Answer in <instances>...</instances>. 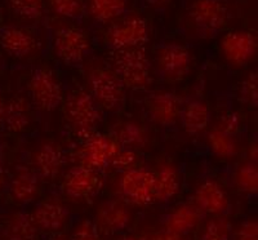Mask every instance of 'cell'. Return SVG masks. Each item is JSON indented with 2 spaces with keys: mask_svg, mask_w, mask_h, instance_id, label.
<instances>
[{
  "mask_svg": "<svg viewBox=\"0 0 258 240\" xmlns=\"http://www.w3.org/2000/svg\"><path fill=\"white\" fill-rule=\"evenodd\" d=\"M151 66L144 48L115 50L114 71L125 88L145 89L151 84Z\"/></svg>",
  "mask_w": 258,
  "mask_h": 240,
  "instance_id": "1",
  "label": "cell"
},
{
  "mask_svg": "<svg viewBox=\"0 0 258 240\" xmlns=\"http://www.w3.org/2000/svg\"><path fill=\"white\" fill-rule=\"evenodd\" d=\"M64 116L73 132L83 141L93 133L101 122V112L96 101L85 92L70 94L64 103Z\"/></svg>",
  "mask_w": 258,
  "mask_h": 240,
  "instance_id": "2",
  "label": "cell"
},
{
  "mask_svg": "<svg viewBox=\"0 0 258 240\" xmlns=\"http://www.w3.org/2000/svg\"><path fill=\"white\" fill-rule=\"evenodd\" d=\"M91 96L98 106L117 111L125 102V87L114 70L105 66L92 69L88 76Z\"/></svg>",
  "mask_w": 258,
  "mask_h": 240,
  "instance_id": "3",
  "label": "cell"
},
{
  "mask_svg": "<svg viewBox=\"0 0 258 240\" xmlns=\"http://www.w3.org/2000/svg\"><path fill=\"white\" fill-rule=\"evenodd\" d=\"M187 16L200 35L213 36L227 24L229 9L222 0H192Z\"/></svg>",
  "mask_w": 258,
  "mask_h": 240,
  "instance_id": "4",
  "label": "cell"
},
{
  "mask_svg": "<svg viewBox=\"0 0 258 240\" xmlns=\"http://www.w3.org/2000/svg\"><path fill=\"white\" fill-rule=\"evenodd\" d=\"M53 50L63 64L78 65L88 56L91 43L82 30L64 25L53 32Z\"/></svg>",
  "mask_w": 258,
  "mask_h": 240,
  "instance_id": "5",
  "label": "cell"
},
{
  "mask_svg": "<svg viewBox=\"0 0 258 240\" xmlns=\"http://www.w3.org/2000/svg\"><path fill=\"white\" fill-rule=\"evenodd\" d=\"M32 102L43 111H53L63 100L62 85L49 69L40 68L32 73L29 82Z\"/></svg>",
  "mask_w": 258,
  "mask_h": 240,
  "instance_id": "6",
  "label": "cell"
},
{
  "mask_svg": "<svg viewBox=\"0 0 258 240\" xmlns=\"http://www.w3.org/2000/svg\"><path fill=\"white\" fill-rule=\"evenodd\" d=\"M107 44L114 50L142 48L149 40V26L142 16L129 15L110 29Z\"/></svg>",
  "mask_w": 258,
  "mask_h": 240,
  "instance_id": "7",
  "label": "cell"
},
{
  "mask_svg": "<svg viewBox=\"0 0 258 240\" xmlns=\"http://www.w3.org/2000/svg\"><path fill=\"white\" fill-rule=\"evenodd\" d=\"M119 190L124 199L131 204H151L155 200L154 172L145 168H133L123 172L119 181Z\"/></svg>",
  "mask_w": 258,
  "mask_h": 240,
  "instance_id": "8",
  "label": "cell"
},
{
  "mask_svg": "<svg viewBox=\"0 0 258 240\" xmlns=\"http://www.w3.org/2000/svg\"><path fill=\"white\" fill-rule=\"evenodd\" d=\"M156 62L160 75L167 83H179L185 80L191 70V53L185 45L167 43L156 52Z\"/></svg>",
  "mask_w": 258,
  "mask_h": 240,
  "instance_id": "9",
  "label": "cell"
},
{
  "mask_svg": "<svg viewBox=\"0 0 258 240\" xmlns=\"http://www.w3.org/2000/svg\"><path fill=\"white\" fill-rule=\"evenodd\" d=\"M120 149L121 146L112 136L93 133L83 141L79 150L80 165L100 172L111 164V160Z\"/></svg>",
  "mask_w": 258,
  "mask_h": 240,
  "instance_id": "10",
  "label": "cell"
},
{
  "mask_svg": "<svg viewBox=\"0 0 258 240\" xmlns=\"http://www.w3.org/2000/svg\"><path fill=\"white\" fill-rule=\"evenodd\" d=\"M61 188L70 199L88 200L94 198L103 188V178L98 170L79 164L66 173Z\"/></svg>",
  "mask_w": 258,
  "mask_h": 240,
  "instance_id": "11",
  "label": "cell"
},
{
  "mask_svg": "<svg viewBox=\"0 0 258 240\" xmlns=\"http://www.w3.org/2000/svg\"><path fill=\"white\" fill-rule=\"evenodd\" d=\"M221 50L226 61L232 66L241 68L249 64L257 52V39L249 31L235 30L223 36Z\"/></svg>",
  "mask_w": 258,
  "mask_h": 240,
  "instance_id": "12",
  "label": "cell"
},
{
  "mask_svg": "<svg viewBox=\"0 0 258 240\" xmlns=\"http://www.w3.org/2000/svg\"><path fill=\"white\" fill-rule=\"evenodd\" d=\"M132 221V212L120 200L102 202L96 211L94 221L101 234L112 235L123 231Z\"/></svg>",
  "mask_w": 258,
  "mask_h": 240,
  "instance_id": "13",
  "label": "cell"
},
{
  "mask_svg": "<svg viewBox=\"0 0 258 240\" xmlns=\"http://www.w3.org/2000/svg\"><path fill=\"white\" fill-rule=\"evenodd\" d=\"M36 227L49 232H57L69 220V209L58 198H47L36 205L30 214Z\"/></svg>",
  "mask_w": 258,
  "mask_h": 240,
  "instance_id": "14",
  "label": "cell"
},
{
  "mask_svg": "<svg viewBox=\"0 0 258 240\" xmlns=\"http://www.w3.org/2000/svg\"><path fill=\"white\" fill-rule=\"evenodd\" d=\"M0 45L16 58H26L38 50L39 41L34 34L22 27L4 26L0 29Z\"/></svg>",
  "mask_w": 258,
  "mask_h": 240,
  "instance_id": "15",
  "label": "cell"
},
{
  "mask_svg": "<svg viewBox=\"0 0 258 240\" xmlns=\"http://www.w3.org/2000/svg\"><path fill=\"white\" fill-rule=\"evenodd\" d=\"M147 112L154 123L160 127H170L177 123L181 115L179 97L170 92H158L147 98Z\"/></svg>",
  "mask_w": 258,
  "mask_h": 240,
  "instance_id": "16",
  "label": "cell"
},
{
  "mask_svg": "<svg viewBox=\"0 0 258 240\" xmlns=\"http://www.w3.org/2000/svg\"><path fill=\"white\" fill-rule=\"evenodd\" d=\"M195 205L200 212L223 214L229 208V198L225 189L214 179H206L195 191Z\"/></svg>",
  "mask_w": 258,
  "mask_h": 240,
  "instance_id": "17",
  "label": "cell"
},
{
  "mask_svg": "<svg viewBox=\"0 0 258 240\" xmlns=\"http://www.w3.org/2000/svg\"><path fill=\"white\" fill-rule=\"evenodd\" d=\"M35 172L44 179H54L63 167V150L53 141H45L34 155Z\"/></svg>",
  "mask_w": 258,
  "mask_h": 240,
  "instance_id": "18",
  "label": "cell"
},
{
  "mask_svg": "<svg viewBox=\"0 0 258 240\" xmlns=\"http://www.w3.org/2000/svg\"><path fill=\"white\" fill-rule=\"evenodd\" d=\"M11 195L20 204H29L36 199L40 191L39 176L27 167H20L11 181Z\"/></svg>",
  "mask_w": 258,
  "mask_h": 240,
  "instance_id": "19",
  "label": "cell"
},
{
  "mask_svg": "<svg viewBox=\"0 0 258 240\" xmlns=\"http://www.w3.org/2000/svg\"><path fill=\"white\" fill-rule=\"evenodd\" d=\"M155 179V200L169 202L178 194L181 188L178 169L172 163H161L154 173Z\"/></svg>",
  "mask_w": 258,
  "mask_h": 240,
  "instance_id": "20",
  "label": "cell"
},
{
  "mask_svg": "<svg viewBox=\"0 0 258 240\" xmlns=\"http://www.w3.org/2000/svg\"><path fill=\"white\" fill-rule=\"evenodd\" d=\"M0 120L4 128L9 132L18 133L27 128L30 123V105L24 97H13L6 105L0 114Z\"/></svg>",
  "mask_w": 258,
  "mask_h": 240,
  "instance_id": "21",
  "label": "cell"
},
{
  "mask_svg": "<svg viewBox=\"0 0 258 240\" xmlns=\"http://www.w3.org/2000/svg\"><path fill=\"white\" fill-rule=\"evenodd\" d=\"M112 137L120 146L129 150H142L149 144V132L142 124L126 120L112 128Z\"/></svg>",
  "mask_w": 258,
  "mask_h": 240,
  "instance_id": "22",
  "label": "cell"
},
{
  "mask_svg": "<svg viewBox=\"0 0 258 240\" xmlns=\"http://www.w3.org/2000/svg\"><path fill=\"white\" fill-rule=\"evenodd\" d=\"M202 218V212L197 205L182 204L168 214L165 220V231L183 235L197 227Z\"/></svg>",
  "mask_w": 258,
  "mask_h": 240,
  "instance_id": "23",
  "label": "cell"
},
{
  "mask_svg": "<svg viewBox=\"0 0 258 240\" xmlns=\"http://www.w3.org/2000/svg\"><path fill=\"white\" fill-rule=\"evenodd\" d=\"M181 122L183 129L191 136H197L206 131L209 124V108L203 101H191L181 110Z\"/></svg>",
  "mask_w": 258,
  "mask_h": 240,
  "instance_id": "24",
  "label": "cell"
},
{
  "mask_svg": "<svg viewBox=\"0 0 258 240\" xmlns=\"http://www.w3.org/2000/svg\"><path fill=\"white\" fill-rule=\"evenodd\" d=\"M36 226L31 216L25 212L9 217L4 227V240H36Z\"/></svg>",
  "mask_w": 258,
  "mask_h": 240,
  "instance_id": "25",
  "label": "cell"
},
{
  "mask_svg": "<svg viewBox=\"0 0 258 240\" xmlns=\"http://www.w3.org/2000/svg\"><path fill=\"white\" fill-rule=\"evenodd\" d=\"M128 0H87L92 17L100 24H109L120 17L126 9Z\"/></svg>",
  "mask_w": 258,
  "mask_h": 240,
  "instance_id": "26",
  "label": "cell"
},
{
  "mask_svg": "<svg viewBox=\"0 0 258 240\" xmlns=\"http://www.w3.org/2000/svg\"><path fill=\"white\" fill-rule=\"evenodd\" d=\"M208 145L211 151L220 159H232L238 154V142L234 136L225 133L217 127L208 133Z\"/></svg>",
  "mask_w": 258,
  "mask_h": 240,
  "instance_id": "27",
  "label": "cell"
},
{
  "mask_svg": "<svg viewBox=\"0 0 258 240\" xmlns=\"http://www.w3.org/2000/svg\"><path fill=\"white\" fill-rule=\"evenodd\" d=\"M235 185L245 194H257L258 191V168L254 161H246L235 172Z\"/></svg>",
  "mask_w": 258,
  "mask_h": 240,
  "instance_id": "28",
  "label": "cell"
},
{
  "mask_svg": "<svg viewBox=\"0 0 258 240\" xmlns=\"http://www.w3.org/2000/svg\"><path fill=\"white\" fill-rule=\"evenodd\" d=\"M15 15L27 21H38L44 15V0H8Z\"/></svg>",
  "mask_w": 258,
  "mask_h": 240,
  "instance_id": "29",
  "label": "cell"
},
{
  "mask_svg": "<svg viewBox=\"0 0 258 240\" xmlns=\"http://www.w3.org/2000/svg\"><path fill=\"white\" fill-rule=\"evenodd\" d=\"M231 239V223L223 214L208 221L204 227L200 240H230Z\"/></svg>",
  "mask_w": 258,
  "mask_h": 240,
  "instance_id": "30",
  "label": "cell"
},
{
  "mask_svg": "<svg viewBox=\"0 0 258 240\" xmlns=\"http://www.w3.org/2000/svg\"><path fill=\"white\" fill-rule=\"evenodd\" d=\"M239 100L246 106L257 107L258 103V76L252 71L244 78L239 87Z\"/></svg>",
  "mask_w": 258,
  "mask_h": 240,
  "instance_id": "31",
  "label": "cell"
},
{
  "mask_svg": "<svg viewBox=\"0 0 258 240\" xmlns=\"http://www.w3.org/2000/svg\"><path fill=\"white\" fill-rule=\"evenodd\" d=\"M49 3L53 12L66 18H80L87 8L83 0H49Z\"/></svg>",
  "mask_w": 258,
  "mask_h": 240,
  "instance_id": "32",
  "label": "cell"
},
{
  "mask_svg": "<svg viewBox=\"0 0 258 240\" xmlns=\"http://www.w3.org/2000/svg\"><path fill=\"white\" fill-rule=\"evenodd\" d=\"M71 240H102V236L93 221L83 220L74 228Z\"/></svg>",
  "mask_w": 258,
  "mask_h": 240,
  "instance_id": "33",
  "label": "cell"
},
{
  "mask_svg": "<svg viewBox=\"0 0 258 240\" xmlns=\"http://www.w3.org/2000/svg\"><path fill=\"white\" fill-rule=\"evenodd\" d=\"M136 163H137V154L136 151L129 149H120L111 160L112 167L121 172L136 168Z\"/></svg>",
  "mask_w": 258,
  "mask_h": 240,
  "instance_id": "34",
  "label": "cell"
},
{
  "mask_svg": "<svg viewBox=\"0 0 258 240\" xmlns=\"http://www.w3.org/2000/svg\"><path fill=\"white\" fill-rule=\"evenodd\" d=\"M218 129L223 131L225 133H229L231 136H236L241 128V117L238 112H226L220 117L218 122Z\"/></svg>",
  "mask_w": 258,
  "mask_h": 240,
  "instance_id": "35",
  "label": "cell"
},
{
  "mask_svg": "<svg viewBox=\"0 0 258 240\" xmlns=\"http://www.w3.org/2000/svg\"><path fill=\"white\" fill-rule=\"evenodd\" d=\"M235 240H258L257 220H246L241 222L235 232Z\"/></svg>",
  "mask_w": 258,
  "mask_h": 240,
  "instance_id": "36",
  "label": "cell"
},
{
  "mask_svg": "<svg viewBox=\"0 0 258 240\" xmlns=\"http://www.w3.org/2000/svg\"><path fill=\"white\" fill-rule=\"evenodd\" d=\"M145 2H146L147 6L151 7L153 9H156V11H163L172 3V0H145Z\"/></svg>",
  "mask_w": 258,
  "mask_h": 240,
  "instance_id": "37",
  "label": "cell"
},
{
  "mask_svg": "<svg viewBox=\"0 0 258 240\" xmlns=\"http://www.w3.org/2000/svg\"><path fill=\"white\" fill-rule=\"evenodd\" d=\"M151 240H185L183 235L172 234V232H163V234H158L153 237Z\"/></svg>",
  "mask_w": 258,
  "mask_h": 240,
  "instance_id": "38",
  "label": "cell"
},
{
  "mask_svg": "<svg viewBox=\"0 0 258 240\" xmlns=\"http://www.w3.org/2000/svg\"><path fill=\"white\" fill-rule=\"evenodd\" d=\"M7 169H6V163H4V159L0 154V191L3 190V188L6 186L7 182Z\"/></svg>",
  "mask_w": 258,
  "mask_h": 240,
  "instance_id": "39",
  "label": "cell"
},
{
  "mask_svg": "<svg viewBox=\"0 0 258 240\" xmlns=\"http://www.w3.org/2000/svg\"><path fill=\"white\" fill-rule=\"evenodd\" d=\"M249 161L257 163V144H252L249 147Z\"/></svg>",
  "mask_w": 258,
  "mask_h": 240,
  "instance_id": "40",
  "label": "cell"
},
{
  "mask_svg": "<svg viewBox=\"0 0 258 240\" xmlns=\"http://www.w3.org/2000/svg\"><path fill=\"white\" fill-rule=\"evenodd\" d=\"M52 240H70V239H69L68 236H64V235H56Z\"/></svg>",
  "mask_w": 258,
  "mask_h": 240,
  "instance_id": "41",
  "label": "cell"
},
{
  "mask_svg": "<svg viewBox=\"0 0 258 240\" xmlns=\"http://www.w3.org/2000/svg\"><path fill=\"white\" fill-rule=\"evenodd\" d=\"M119 240H137V239H136V237H133V236H123V237H120Z\"/></svg>",
  "mask_w": 258,
  "mask_h": 240,
  "instance_id": "42",
  "label": "cell"
},
{
  "mask_svg": "<svg viewBox=\"0 0 258 240\" xmlns=\"http://www.w3.org/2000/svg\"><path fill=\"white\" fill-rule=\"evenodd\" d=\"M2 110H3V101L0 98V114H2Z\"/></svg>",
  "mask_w": 258,
  "mask_h": 240,
  "instance_id": "43",
  "label": "cell"
},
{
  "mask_svg": "<svg viewBox=\"0 0 258 240\" xmlns=\"http://www.w3.org/2000/svg\"><path fill=\"white\" fill-rule=\"evenodd\" d=\"M2 68H3V59H2V56H0V71H2Z\"/></svg>",
  "mask_w": 258,
  "mask_h": 240,
  "instance_id": "44",
  "label": "cell"
}]
</instances>
